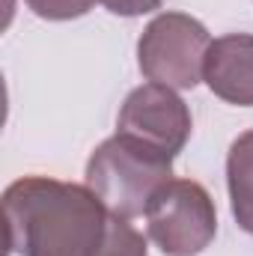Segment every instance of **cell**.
I'll list each match as a JSON object with an SVG mask.
<instances>
[{
  "instance_id": "cell-1",
  "label": "cell",
  "mask_w": 253,
  "mask_h": 256,
  "mask_svg": "<svg viewBox=\"0 0 253 256\" xmlns=\"http://www.w3.org/2000/svg\"><path fill=\"white\" fill-rule=\"evenodd\" d=\"M12 256H92L108 232V208L86 185L24 176L3 191Z\"/></svg>"
},
{
  "instance_id": "cell-2",
  "label": "cell",
  "mask_w": 253,
  "mask_h": 256,
  "mask_svg": "<svg viewBox=\"0 0 253 256\" xmlns=\"http://www.w3.org/2000/svg\"><path fill=\"white\" fill-rule=\"evenodd\" d=\"M173 179V158L143 140L114 134L86 161V188L102 200L110 218L134 220L146 214L152 196Z\"/></svg>"
},
{
  "instance_id": "cell-3",
  "label": "cell",
  "mask_w": 253,
  "mask_h": 256,
  "mask_svg": "<svg viewBox=\"0 0 253 256\" xmlns=\"http://www.w3.org/2000/svg\"><path fill=\"white\" fill-rule=\"evenodd\" d=\"M212 42L202 21L185 12H161L137 39V66L149 84L194 90L202 80Z\"/></svg>"
},
{
  "instance_id": "cell-4",
  "label": "cell",
  "mask_w": 253,
  "mask_h": 256,
  "mask_svg": "<svg viewBox=\"0 0 253 256\" xmlns=\"http://www.w3.org/2000/svg\"><path fill=\"white\" fill-rule=\"evenodd\" d=\"M149 238L164 256H196L218 236L212 194L194 179H170L146 208Z\"/></svg>"
},
{
  "instance_id": "cell-5",
  "label": "cell",
  "mask_w": 253,
  "mask_h": 256,
  "mask_svg": "<svg viewBox=\"0 0 253 256\" xmlns=\"http://www.w3.org/2000/svg\"><path fill=\"white\" fill-rule=\"evenodd\" d=\"M190 128H194V120H190L188 104L176 96V90L161 84H143L131 90L116 116L120 134L143 140L167 152L170 158H176L185 149Z\"/></svg>"
},
{
  "instance_id": "cell-6",
  "label": "cell",
  "mask_w": 253,
  "mask_h": 256,
  "mask_svg": "<svg viewBox=\"0 0 253 256\" xmlns=\"http://www.w3.org/2000/svg\"><path fill=\"white\" fill-rule=\"evenodd\" d=\"M202 80L226 104L253 108V36L226 33L212 42Z\"/></svg>"
},
{
  "instance_id": "cell-7",
  "label": "cell",
  "mask_w": 253,
  "mask_h": 256,
  "mask_svg": "<svg viewBox=\"0 0 253 256\" xmlns=\"http://www.w3.org/2000/svg\"><path fill=\"white\" fill-rule=\"evenodd\" d=\"M226 185L236 224L253 236V128L238 134L226 155Z\"/></svg>"
},
{
  "instance_id": "cell-8",
  "label": "cell",
  "mask_w": 253,
  "mask_h": 256,
  "mask_svg": "<svg viewBox=\"0 0 253 256\" xmlns=\"http://www.w3.org/2000/svg\"><path fill=\"white\" fill-rule=\"evenodd\" d=\"M92 256H149V248H146L143 232H137L128 220L110 218L108 232Z\"/></svg>"
},
{
  "instance_id": "cell-9",
  "label": "cell",
  "mask_w": 253,
  "mask_h": 256,
  "mask_svg": "<svg viewBox=\"0 0 253 256\" xmlns=\"http://www.w3.org/2000/svg\"><path fill=\"white\" fill-rule=\"evenodd\" d=\"M27 9L45 21H72V18H80L86 15L96 0H24Z\"/></svg>"
},
{
  "instance_id": "cell-10",
  "label": "cell",
  "mask_w": 253,
  "mask_h": 256,
  "mask_svg": "<svg viewBox=\"0 0 253 256\" xmlns=\"http://www.w3.org/2000/svg\"><path fill=\"white\" fill-rule=\"evenodd\" d=\"M108 12L122 15V18H137V15H149L155 9H161L164 0H98Z\"/></svg>"
}]
</instances>
